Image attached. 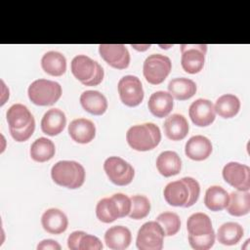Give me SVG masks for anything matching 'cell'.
<instances>
[{
	"mask_svg": "<svg viewBox=\"0 0 250 250\" xmlns=\"http://www.w3.org/2000/svg\"><path fill=\"white\" fill-rule=\"evenodd\" d=\"M80 104L87 112L93 115H102L107 109L106 98L95 90L83 92L80 96Z\"/></svg>",
	"mask_w": 250,
	"mask_h": 250,
	"instance_id": "obj_23",
	"label": "cell"
},
{
	"mask_svg": "<svg viewBox=\"0 0 250 250\" xmlns=\"http://www.w3.org/2000/svg\"><path fill=\"white\" fill-rule=\"evenodd\" d=\"M128 145L135 150L153 149L161 141L160 129L153 123H143L130 127L126 133Z\"/></svg>",
	"mask_w": 250,
	"mask_h": 250,
	"instance_id": "obj_3",
	"label": "cell"
},
{
	"mask_svg": "<svg viewBox=\"0 0 250 250\" xmlns=\"http://www.w3.org/2000/svg\"><path fill=\"white\" fill-rule=\"evenodd\" d=\"M71 72L74 77L86 86H97L104 79L101 64L85 55H78L71 61Z\"/></svg>",
	"mask_w": 250,
	"mask_h": 250,
	"instance_id": "obj_6",
	"label": "cell"
},
{
	"mask_svg": "<svg viewBox=\"0 0 250 250\" xmlns=\"http://www.w3.org/2000/svg\"><path fill=\"white\" fill-rule=\"evenodd\" d=\"M188 115L194 125L205 127L214 122L216 111L212 102L206 99H197L189 105Z\"/></svg>",
	"mask_w": 250,
	"mask_h": 250,
	"instance_id": "obj_15",
	"label": "cell"
},
{
	"mask_svg": "<svg viewBox=\"0 0 250 250\" xmlns=\"http://www.w3.org/2000/svg\"><path fill=\"white\" fill-rule=\"evenodd\" d=\"M132 240V234L128 228L123 226H113L104 233V242L109 249L124 250Z\"/></svg>",
	"mask_w": 250,
	"mask_h": 250,
	"instance_id": "obj_21",
	"label": "cell"
},
{
	"mask_svg": "<svg viewBox=\"0 0 250 250\" xmlns=\"http://www.w3.org/2000/svg\"><path fill=\"white\" fill-rule=\"evenodd\" d=\"M187 229L188 235L192 236H200L214 232L209 216L201 212H197L189 216L187 222Z\"/></svg>",
	"mask_w": 250,
	"mask_h": 250,
	"instance_id": "obj_28",
	"label": "cell"
},
{
	"mask_svg": "<svg viewBox=\"0 0 250 250\" xmlns=\"http://www.w3.org/2000/svg\"><path fill=\"white\" fill-rule=\"evenodd\" d=\"M156 168L162 176L172 177L180 173L182 168V160L177 152L165 150L157 156Z\"/></svg>",
	"mask_w": 250,
	"mask_h": 250,
	"instance_id": "obj_24",
	"label": "cell"
},
{
	"mask_svg": "<svg viewBox=\"0 0 250 250\" xmlns=\"http://www.w3.org/2000/svg\"><path fill=\"white\" fill-rule=\"evenodd\" d=\"M216 113L223 118L235 116L240 109L239 99L232 94H225L219 97L214 104Z\"/></svg>",
	"mask_w": 250,
	"mask_h": 250,
	"instance_id": "obj_30",
	"label": "cell"
},
{
	"mask_svg": "<svg viewBox=\"0 0 250 250\" xmlns=\"http://www.w3.org/2000/svg\"><path fill=\"white\" fill-rule=\"evenodd\" d=\"M200 186L191 177L169 183L163 190V195L169 205L176 207H190L199 197Z\"/></svg>",
	"mask_w": 250,
	"mask_h": 250,
	"instance_id": "obj_1",
	"label": "cell"
},
{
	"mask_svg": "<svg viewBox=\"0 0 250 250\" xmlns=\"http://www.w3.org/2000/svg\"><path fill=\"white\" fill-rule=\"evenodd\" d=\"M51 176L57 185L74 189L84 184L85 169L76 161L61 160L52 167Z\"/></svg>",
	"mask_w": 250,
	"mask_h": 250,
	"instance_id": "obj_4",
	"label": "cell"
},
{
	"mask_svg": "<svg viewBox=\"0 0 250 250\" xmlns=\"http://www.w3.org/2000/svg\"><path fill=\"white\" fill-rule=\"evenodd\" d=\"M243 236L242 227L234 222L223 224L217 231V239L224 245H235Z\"/></svg>",
	"mask_w": 250,
	"mask_h": 250,
	"instance_id": "obj_32",
	"label": "cell"
},
{
	"mask_svg": "<svg viewBox=\"0 0 250 250\" xmlns=\"http://www.w3.org/2000/svg\"><path fill=\"white\" fill-rule=\"evenodd\" d=\"M207 45L182 44L181 64L183 69L190 74L198 73L204 66Z\"/></svg>",
	"mask_w": 250,
	"mask_h": 250,
	"instance_id": "obj_11",
	"label": "cell"
},
{
	"mask_svg": "<svg viewBox=\"0 0 250 250\" xmlns=\"http://www.w3.org/2000/svg\"><path fill=\"white\" fill-rule=\"evenodd\" d=\"M99 53L104 61L117 69H125L130 63V54L123 44H101Z\"/></svg>",
	"mask_w": 250,
	"mask_h": 250,
	"instance_id": "obj_14",
	"label": "cell"
},
{
	"mask_svg": "<svg viewBox=\"0 0 250 250\" xmlns=\"http://www.w3.org/2000/svg\"><path fill=\"white\" fill-rule=\"evenodd\" d=\"M41 224L47 232L60 234L67 229L68 220L66 215L60 209L50 208L43 213L41 217Z\"/></svg>",
	"mask_w": 250,
	"mask_h": 250,
	"instance_id": "obj_18",
	"label": "cell"
},
{
	"mask_svg": "<svg viewBox=\"0 0 250 250\" xmlns=\"http://www.w3.org/2000/svg\"><path fill=\"white\" fill-rule=\"evenodd\" d=\"M29 100L36 105H52L62 96V86L52 80L37 79L33 81L27 90Z\"/></svg>",
	"mask_w": 250,
	"mask_h": 250,
	"instance_id": "obj_7",
	"label": "cell"
},
{
	"mask_svg": "<svg viewBox=\"0 0 250 250\" xmlns=\"http://www.w3.org/2000/svg\"><path fill=\"white\" fill-rule=\"evenodd\" d=\"M212 152V144L210 140L204 136L196 135L191 137L185 146L186 155L195 161L205 160Z\"/></svg>",
	"mask_w": 250,
	"mask_h": 250,
	"instance_id": "obj_17",
	"label": "cell"
},
{
	"mask_svg": "<svg viewBox=\"0 0 250 250\" xmlns=\"http://www.w3.org/2000/svg\"><path fill=\"white\" fill-rule=\"evenodd\" d=\"M6 116L11 136L15 141L25 142L32 136L35 129V120L25 105L21 104H13L7 110Z\"/></svg>",
	"mask_w": 250,
	"mask_h": 250,
	"instance_id": "obj_2",
	"label": "cell"
},
{
	"mask_svg": "<svg viewBox=\"0 0 250 250\" xmlns=\"http://www.w3.org/2000/svg\"><path fill=\"white\" fill-rule=\"evenodd\" d=\"M68 134L76 143L88 144L96 136V126L87 118H77L68 125Z\"/></svg>",
	"mask_w": 250,
	"mask_h": 250,
	"instance_id": "obj_16",
	"label": "cell"
},
{
	"mask_svg": "<svg viewBox=\"0 0 250 250\" xmlns=\"http://www.w3.org/2000/svg\"><path fill=\"white\" fill-rule=\"evenodd\" d=\"M172 63L167 56L161 54H152L148 56L143 65V73L146 80L152 84H161L169 75Z\"/></svg>",
	"mask_w": 250,
	"mask_h": 250,
	"instance_id": "obj_8",
	"label": "cell"
},
{
	"mask_svg": "<svg viewBox=\"0 0 250 250\" xmlns=\"http://www.w3.org/2000/svg\"><path fill=\"white\" fill-rule=\"evenodd\" d=\"M224 180L237 190L250 189V168L238 162H229L223 168Z\"/></svg>",
	"mask_w": 250,
	"mask_h": 250,
	"instance_id": "obj_13",
	"label": "cell"
},
{
	"mask_svg": "<svg viewBox=\"0 0 250 250\" xmlns=\"http://www.w3.org/2000/svg\"><path fill=\"white\" fill-rule=\"evenodd\" d=\"M163 129L166 137L169 140L181 141L188 135L189 127L184 115L174 113L165 119L163 123Z\"/></svg>",
	"mask_w": 250,
	"mask_h": 250,
	"instance_id": "obj_20",
	"label": "cell"
},
{
	"mask_svg": "<svg viewBox=\"0 0 250 250\" xmlns=\"http://www.w3.org/2000/svg\"><path fill=\"white\" fill-rule=\"evenodd\" d=\"M164 236V231L156 221L146 222L138 231L136 245L140 250H161Z\"/></svg>",
	"mask_w": 250,
	"mask_h": 250,
	"instance_id": "obj_10",
	"label": "cell"
},
{
	"mask_svg": "<svg viewBox=\"0 0 250 250\" xmlns=\"http://www.w3.org/2000/svg\"><path fill=\"white\" fill-rule=\"evenodd\" d=\"M88 249L101 250L103 249V244L97 236L84 232L80 238L78 250H88Z\"/></svg>",
	"mask_w": 250,
	"mask_h": 250,
	"instance_id": "obj_36",
	"label": "cell"
},
{
	"mask_svg": "<svg viewBox=\"0 0 250 250\" xmlns=\"http://www.w3.org/2000/svg\"><path fill=\"white\" fill-rule=\"evenodd\" d=\"M147 106L149 111L156 117H166L173 109L174 100L169 92L157 91L149 97Z\"/></svg>",
	"mask_w": 250,
	"mask_h": 250,
	"instance_id": "obj_22",
	"label": "cell"
},
{
	"mask_svg": "<svg viewBox=\"0 0 250 250\" xmlns=\"http://www.w3.org/2000/svg\"><path fill=\"white\" fill-rule=\"evenodd\" d=\"M117 89L121 102L127 106H137L144 100L143 85L137 76H123L118 82Z\"/></svg>",
	"mask_w": 250,
	"mask_h": 250,
	"instance_id": "obj_12",
	"label": "cell"
},
{
	"mask_svg": "<svg viewBox=\"0 0 250 250\" xmlns=\"http://www.w3.org/2000/svg\"><path fill=\"white\" fill-rule=\"evenodd\" d=\"M131 210V199L126 194L115 193L110 197L101 199L96 206L97 218L103 223H112L123 218Z\"/></svg>",
	"mask_w": 250,
	"mask_h": 250,
	"instance_id": "obj_5",
	"label": "cell"
},
{
	"mask_svg": "<svg viewBox=\"0 0 250 250\" xmlns=\"http://www.w3.org/2000/svg\"><path fill=\"white\" fill-rule=\"evenodd\" d=\"M229 199L228 191L219 186H212L207 188L204 196V204L211 211L226 209Z\"/></svg>",
	"mask_w": 250,
	"mask_h": 250,
	"instance_id": "obj_29",
	"label": "cell"
},
{
	"mask_svg": "<svg viewBox=\"0 0 250 250\" xmlns=\"http://www.w3.org/2000/svg\"><path fill=\"white\" fill-rule=\"evenodd\" d=\"M66 125V117L59 108L46 111L41 119V130L48 136H57L62 133Z\"/></svg>",
	"mask_w": 250,
	"mask_h": 250,
	"instance_id": "obj_19",
	"label": "cell"
},
{
	"mask_svg": "<svg viewBox=\"0 0 250 250\" xmlns=\"http://www.w3.org/2000/svg\"><path fill=\"white\" fill-rule=\"evenodd\" d=\"M227 211L235 217L247 215L250 211V192L243 190H235L229 194V203L226 207Z\"/></svg>",
	"mask_w": 250,
	"mask_h": 250,
	"instance_id": "obj_27",
	"label": "cell"
},
{
	"mask_svg": "<svg viewBox=\"0 0 250 250\" xmlns=\"http://www.w3.org/2000/svg\"><path fill=\"white\" fill-rule=\"evenodd\" d=\"M156 222L161 226L164 234L175 235L181 228L180 217L174 212H163L156 217Z\"/></svg>",
	"mask_w": 250,
	"mask_h": 250,
	"instance_id": "obj_34",
	"label": "cell"
},
{
	"mask_svg": "<svg viewBox=\"0 0 250 250\" xmlns=\"http://www.w3.org/2000/svg\"><path fill=\"white\" fill-rule=\"evenodd\" d=\"M168 91L174 99L178 101H186L193 97L196 93V84L191 79L178 77L169 82Z\"/></svg>",
	"mask_w": 250,
	"mask_h": 250,
	"instance_id": "obj_25",
	"label": "cell"
},
{
	"mask_svg": "<svg viewBox=\"0 0 250 250\" xmlns=\"http://www.w3.org/2000/svg\"><path fill=\"white\" fill-rule=\"evenodd\" d=\"M61 245L53 240V239H45L42 240L38 245H37V249L38 250H61Z\"/></svg>",
	"mask_w": 250,
	"mask_h": 250,
	"instance_id": "obj_38",
	"label": "cell"
},
{
	"mask_svg": "<svg viewBox=\"0 0 250 250\" xmlns=\"http://www.w3.org/2000/svg\"><path fill=\"white\" fill-rule=\"evenodd\" d=\"M131 199V210L128 216L134 220H141L146 218L150 211V202L145 195H133Z\"/></svg>",
	"mask_w": 250,
	"mask_h": 250,
	"instance_id": "obj_33",
	"label": "cell"
},
{
	"mask_svg": "<svg viewBox=\"0 0 250 250\" xmlns=\"http://www.w3.org/2000/svg\"><path fill=\"white\" fill-rule=\"evenodd\" d=\"M104 170L109 181L116 186L129 185L135 176L133 166L119 156H110L104 163Z\"/></svg>",
	"mask_w": 250,
	"mask_h": 250,
	"instance_id": "obj_9",
	"label": "cell"
},
{
	"mask_svg": "<svg viewBox=\"0 0 250 250\" xmlns=\"http://www.w3.org/2000/svg\"><path fill=\"white\" fill-rule=\"evenodd\" d=\"M189 245L195 250H207L210 249L215 242V232L200 235V236H192L188 235Z\"/></svg>",
	"mask_w": 250,
	"mask_h": 250,
	"instance_id": "obj_35",
	"label": "cell"
},
{
	"mask_svg": "<svg viewBox=\"0 0 250 250\" xmlns=\"http://www.w3.org/2000/svg\"><path fill=\"white\" fill-rule=\"evenodd\" d=\"M56 152L54 143L44 137L36 139L30 146V156L36 162H46L53 158Z\"/></svg>",
	"mask_w": 250,
	"mask_h": 250,
	"instance_id": "obj_31",
	"label": "cell"
},
{
	"mask_svg": "<svg viewBox=\"0 0 250 250\" xmlns=\"http://www.w3.org/2000/svg\"><path fill=\"white\" fill-rule=\"evenodd\" d=\"M43 70L52 76H61L66 70L65 57L60 52L49 51L41 59Z\"/></svg>",
	"mask_w": 250,
	"mask_h": 250,
	"instance_id": "obj_26",
	"label": "cell"
},
{
	"mask_svg": "<svg viewBox=\"0 0 250 250\" xmlns=\"http://www.w3.org/2000/svg\"><path fill=\"white\" fill-rule=\"evenodd\" d=\"M83 233H84V231H82V230H76L69 234V236L67 238V247L70 250H78L79 241H80V238Z\"/></svg>",
	"mask_w": 250,
	"mask_h": 250,
	"instance_id": "obj_37",
	"label": "cell"
}]
</instances>
